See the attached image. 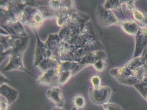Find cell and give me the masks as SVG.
Here are the masks:
<instances>
[{"label":"cell","instance_id":"cell-1","mask_svg":"<svg viewBox=\"0 0 147 110\" xmlns=\"http://www.w3.org/2000/svg\"><path fill=\"white\" fill-rule=\"evenodd\" d=\"M33 2H26L16 17L33 31L39 29L43 24L46 17L42 11Z\"/></svg>","mask_w":147,"mask_h":110},{"label":"cell","instance_id":"cell-2","mask_svg":"<svg viewBox=\"0 0 147 110\" xmlns=\"http://www.w3.org/2000/svg\"><path fill=\"white\" fill-rule=\"evenodd\" d=\"M109 74L119 83L134 86L147 77V68L142 67L131 70L124 66L110 69Z\"/></svg>","mask_w":147,"mask_h":110},{"label":"cell","instance_id":"cell-3","mask_svg":"<svg viewBox=\"0 0 147 110\" xmlns=\"http://www.w3.org/2000/svg\"><path fill=\"white\" fill-rule=\"evenodd\" d=\"M29 37L1 34V56H9L19 51H24L28 47Z\"/></svg>","mask_w":147,"mask_h":110},{"label":"cell","instance_id":"cell-4","mask_svg":"<svg viewBox=\"0 0 147 110\" xmlns=\"http://www.w3.org/2000/svg\"><path fill=\"white\" fill-rule=\"evenodd\" d=\"M96 14L98 23L102 27L111 25L120 26L122 20L117 18L112 10L105 9L103 5H98Z\"/></svg>","mask_w":147,"mask_h":110},{"label":"cell","instance_id":"cell-5","mask_svg":"<svg viewBox=\"0 0 147 110\" xmlns=\"http://www.w3.org/2000/svg\"><path fill=\"white\" fill-rule=\"evenodd\" d=\"M1 27L7 31L8 35L21 37H28L23 24L15 16H9L2 21Z\"/></svg>","mask_w":147,"mask_h":110},{"label":"cell","instance_id":"cell-6","mask_svg":"<svg viewBox=\"0 0 147 110\" xmlns=\"http://www.w3.org/2000/svg\"><path fill=\"white\" fill-rule=\"evenodd\" d=\"M111 94V88L108 86H101L98 88H90L89 96L93 104L103 106L108 103Z\"/></svg>","mask_w":147,"mask_h":110},{"label":"cell","instance_id":"cell-7","mask_svg":"<svg viewBox=\"0 0 147 110\" xmlns=\"http://www.w3.org/2000/svg\"><path fill=\"white\" fill-rule=\"evenodd\" d=\"M24 51H19L9 55V59L6 66L4 68L5 72L12 71H19L25 72L36 78V77L30 73L25 68L23 63V55Z\"/></svg>","mask_w":147,"mask_h":110},{"label":"cell","instance_id":"cell-8","mask_svg":"<svg viewBox=\"0 0 147 110\" xmlns=\"http://www.w3.org/2000/svg\"><path fill=\"white\" fill-rule=\"evenodd\" d=\"M61 74V65L55 68L47 71L37 79V84L44 86H59V80Z\"/></svg>","mask_w":147,"mask_h":110},{"label":"cell","instance_id":"cell-9","mask_svg":"<svg viewBox=\"0 0 147 110\" xmlns=\"http://www.w3.org/2000/svg\"><path fill=\"white\" fill-rule=\"evenodd\" d=\"M36 37L37 43L35 52L34 66H38L45 59L51 57L49 49L46 43L41 41L37 34L36 31H34Z\"/></svg>","mask_w":147,"mask_h":110},{"label":"cell","instance_id":"cell-10","mask_svg":"<svg viewBox=\"0 0 147 110\" xmlns=\"http://www.w3.org/2000/svg\"><path fill=\"white\" fill-rule=\"evenodd\" d=\"M147 46V28L140 27L135 36V49L133 58L140 56Z\"/></svg>","mask_w":147,"mask_h":110},{"label":"cell","instance_id":"cell-11","mask_svg":"<svg viewBox=\"0 0 147 110\" xmlns=\"http://www.w3.org/2000/svg\"><path fill=\"white\" fill-rule=\"evenodd\" d=\"M45 43L49 49L51 57L59 60L63 42L61 40L58 34L49 35Z\"/></svg>","mask_w":147,"mask_h":110},{"label":"cell","instance_id":"cell-12","mask_svg":"<svg viewBox=\"0 0 147 110\" xmlns=\"http://www.w3.org/2000/svg\"><path fill=\"white\" fill-rule=\"evenodd\" d=\"M49 101L57 107L63 108L65 104V98L61 89L58 86L51 87L46 93Z\"/></svg>","mask_w":147,"mask_h":110},{"label":"cell","instance_id":"cell-13","mask_svg":"<svg viewBox=\"0 0 147 110\" xmlns=\"http://www.w3.org/2000/svg\"><path fill=\"white\" fill-rule=\"evenodd\" d=\"M107 57V54L104 50H98L88 53L81 58L78 62L87 67L93 65L94 63L99 60H106Z\"/></svg>","mask_w":147,"mask_h":110},{"label":"cell","instance_id":"cell-14","mask_svg":"<svg viewBox=\"0 0 147 110\" xmlns=\"http://www.w3.org/2000/svg\"><path fill=\"white\" fill-rule=\"evenodd\" d=\"M0 94L1 96H2L6 98L10 105L16 102L19 96L18 90L7 84L1 85Z\"/></svg>","mask_w":147,"mask_h":110},{"label":"cell","instance_id":"cell-15","mask_svg":"<svg viewBox=\"0 0 147 110\" xmlns=\"http://www.w3.org/2000/svg\"><path fill=\"white\" fill-rule=\"evenodd\" d=\"M120 26L126 34L131 36H136L140 26L132 19H124L121 21Z\"/></svg>","mask_w":147,"mask_h":110},{"label":"cell","instance_id":"cell-16","mask_svg":"<svg viewBox=\"0 0 147 110\" xmlns=\"http://www.w3.org/2000/svg\"><path fill=\"white\" fill-rule=\"evenodd\" d=\"M60 60L52 57H49L41 62L37 67L42 73H45L51 69L57 67L60 64Z\"/></svg>","mask_w":147,"mask_h":110},{"label":"cell","instance_id":"cell-17","mask_svg":"<svg viewBox=\"0 0 147 110\" xmlns=\"http://www.w3.org/2000/svg\"><path fill=\"white\" fill-rule=\"evenodd\" d=\"M125 1H118V0H107L104 2L103 6L107 10H116L121 14L123 20L125 19L124 13L122 9V5L125 3Z\"/></svg>","mask_w":147,"mask_h":110},{"label":"cell","instance_id":"cell-18","mask_svg":"<svg viewBox=\"0 0 147 110\" xmlns=\"http://www.w3.org/2000/svg\"><path fill=\"white\" fill-rule=\"evenodd\" d=\"M132 19L136 22L140 27H147L146 13L135 8L132 13Z\"/></svg>","mask_w":147,"mask_h":110},{"label":"cell","instance_id":"cell-19","mask_svg":"<svg viewBox=\"0 0 147 110\" xmlns=\"http://www.w3.org/2000/svg\"><path fill=\"white\" fill-rule=\"evenodd\" d=\"M134 87L147 101V77H146L141 82L136 84Z\"/></svg>","mask_w":147,"mask_h":110},{"label":"cell","instance_id":"cell-20","mask_svg":"<svg viewBox=\"0 0 147 110\" xmlns=\"http://www.w3.org/2000/svg\"><path fill=\"white\" fill-rule=\"evenodd\" d=\"M74 107L78 109H83L86 106V100L84 96L82 95H76L73 99Z\"/></svg>","mask_w":147,"mask_h":110},{"label":"cell","instance_id":"cell-21","mask_svg":"<svg viewBox=\"0 0 147 110\" xmlns=\"http://www.w3.org/2000/svg\"><path fill=\"white\" fill-rule=\"evenodd\" d=\"M92 66L96 71L98 72H103L107 69L108 65L106 60H99L94 63Z\"/></svg>","mask_w":147,"mask_h":110},{"label":"cell","instance_id":"cell-22","mask_svg":"<svg viewBox=\"0 0 147 110\" xmlns=\"http://www.w3.org/2000/svg\"><path fill=\"white\" fill-rule=\"evenodd\" d=\"M90 82L92 84V88H98L101 86V78L98 75H92L90 78Z\"/></svg>","mask_w":147,"mask_h":110},{"label":"cell","instance_id":"cell-23","mask_svg":"<svg viewBox=\"0 0 147 110\" xmlns=\"http://www.w3.org/2000/svg\"><path fill=\"white\" fill-rule=\"evenodd\" d=\"M135 2V1H126L123 3L125 6V11L127 14H132L133 11L136 8Z\"/></svg>","mask_w":147,"mask_h":110},{"label":"cell","instance_id":"cell-24","mask_svg":"<svg viewBox=\"0 0 147 110\" xmlns=\"http://www.w3.org/2000/svg\"><path fill=\"white\" fill-rule=\"evenodd\" d=\"M104 110H123V108L118 104L114 103H107L103 106Z\"/></svg>","mask_w":147,"mask_h":110},{"label":"cell","instance_id":"cell-25","mask_svg":"<svg viewBox=\"0 0 147 110\" xmlns=\"http://www.w3.org/2000/svg\"><path fill=\"white\" fill-rule=\"evenodd\" d=\"M0 100V110H8L11 106L6 98L2 96H1Z\"/></svg>","mask_w":147,"mask_h":110},{"label":"cell","instance_id":"cell-26","mask_svg":"<svg viewBox=\"0 0 147 110\" xmlns=\"http://www.w3.org/2000/svg\"><path fill=\"white\" fill-rule=\"evenodd\" d=\"M4 84H11V82L2 73H1V85Z\"/></svg>","mask_w":147,"mask_h":110},{"label":"cell","instance_id":"cell-27","mask_svg":"<svg viewBox=\"0 0 147 110\" xmlns=\"http://www.w3.org/2000/svg\"><path fill=\"white\" fill-rule=\"evenodd\" d=\"M52 110H65L64 108H59V107H53Z\"/></svg>","mask_w":147,"mask_h":110},{"label":"cell","instance_id":"cell-28","mask_svg":"<svg viewBox=\"0 0 147 110\" xmlns=\"http://www.w3.org/2000/svg\"><path fill=\"white\" fill-rule=\"evenodd\" d=\"M71 110H78L76 108H75V107H73L72 109H71Z\"/></svg>","mask_w":147,"mask_h":110},{"label":"cell","instance_id":"cell-29","mask_svg":"<svg viewBox=\"0 0 147 110\" xmlns=\"http://www.w3.org/2000/svg\"><path fill=\"white\" fill-rule=\"evenodd\" d=\"M146 22H147V13H146Z\"/></svg>","mask_w":147,"mask_h":110}]
</instances>
